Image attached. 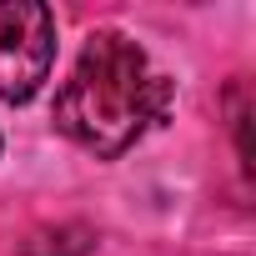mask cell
Segmentation results:
<instances>
[{"instance_id":"6da1fadb","label":"cell","mask_w":256,"mask_h":256,"mask_svg":"<svg viewBox=\"0 0 256 256\" xmlns=\"http://www.w3.org/2000/svg\"><path fill=\"white\" fill-rule=\"evenodd\" d=\"M176 86L151 66V56L120 30H96L56 96V126L90 156L131 151L151 126L171 116Z\"/></svg>"},{"instance_id":"7a4b0ae2","label":"cell","mask_w":256,"mask_h":256,"mask_svg":"<svg viewBox=\"0 0 256 256\" xmlns=\"http://www.w3.org/2000/svg\"><path fill=\"white\" fill-rule=\"evenodd\" d=\"M56 66V16L40 0H0V100H30Z\"/></svg>"},{"instance_id":"3957f363","label":"cell","mask_w":256,"mask_h":256,"mask_svg":"<svg viewBox=\"0 0 256 256\" xmlns=\"http://www.w3.org/2000/svg\"><path fill=\"white\" fill-rule=\"evenodd\" d=\"M90 246H96V231L66 221V226H40L20 246V256H90Z\"/></svg>"}]
</instances>
